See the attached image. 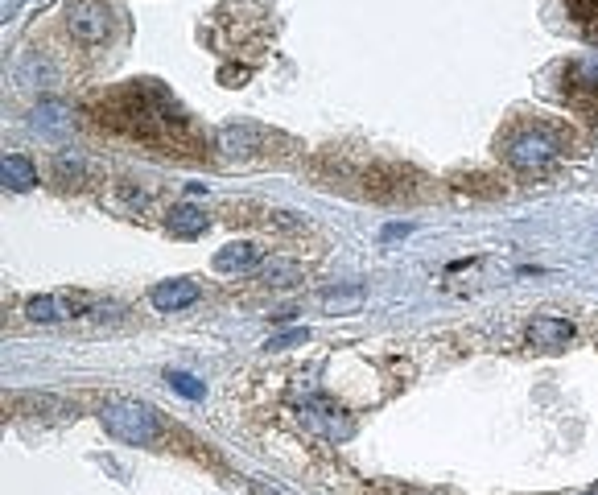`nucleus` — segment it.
Returning a JSON list of instances; mask_svg holds the SVG:
<instances>
[{
  "instance_id": "12",
  "label": "nucleus",
  "mask_w": 598,
  "mask_h": 495,
  "mask_svg": "<svg viewBox=\"0 0 598 495\" xmlns=\"http://www.w3.org/2000/svg\"><path fill=\"white\" fill-rule=\"evenodd\" d=\"M25 314L33 322H62V318L75 314V306L66 302V297H33V302L25 306Z\"/></svg>"
},
{
  "instance_id": "11",
  "label": "nucleus",
  "mask_w": 598,
  "mask_h": 495,
  "mask_svg": "<svg viewBox=\"0 0 598 495\" xmlns=\"http://www.w3.org/2000/svg\"><path fill=\"white\" fill-rule=\"evenodd\" d=\"M165 227H170L178 240H194V236H203L207 231V215L198 207H174L170 219H165Z\"/></svg>"
},
{
  "instance_id": "20",
  "label": "nucleus",
  "mask_w": 598,
  "mask_h": 495,
  "mask_svg": "<svg viewBox=\"0 0 598 495\" xmlns=\"http://www.w3.org/2000/svg\"><path fill=\"white\" fill-rule=\"evenodd\" d=\"M590 495H598V487H594V491H590Z\"/></svg>"
},
{
  "instance_id": "6",
  "label": "nucleus",
  "mask_w": 598,
  "mask_h": 495,
  "mask_svg": "<svg viewBox=\"0 0 598 495\" xmlns=\"http://www.w3.org/2000/svg\"><path fill=\"white\" fill-rule=\"evenodd\" d=\"M528 343L541 347V351H561V347H570L574 343V322L566 318H533L528 322Z\"/></svg>"
},
{
  "instance_id": "14",
  "label": "nucleus",
  "mask_w": 598,
  "mask_h": 495,
  "mask_svg": "<svg viewBox=\"0 0 598 495\" xmlns=\"http://www.w3.org/2000/svg\"><path fill=\"white\" fill-rule=\"evenodd\" d=\"M359 306H363V289H347V293L330 289V293H322V310L326 314H347V310H359Z\"/></svg>"
},
{
  "instance_id": "9",
  "label": "nucleus",
  "mask_w": 598,
  "mask_h": 495,
  "mask_svg": "<svg viewBox=\"0 0 598 495\" xmlns=\"http://www.w3.org/2000/svg\"><path fill=\"white\" fill-rule=\"evenodd\" d=\"M33 128L42 132V137H66L71 132V116H66V104L58 99H46V104L33 108Z\"/></svg>"
},
{
  "instance_id": "2",
  "label": "nucleus",
  "mask_w": 598,
  "mask_h": 495,
  "mask_svg": "<svg viewBox=\"0 0 598 495\" xmlns=\"http://www.w3.org/2000/svg\"><path fill=\"white\" fill-rule=\"evenodd\" d=\"M104 425H108V434L120 438V442H132V446H145L157 438V413L141 401H112L104 405Z\"/></svg>"
},
{
  "instance_id": "13",
  "label": "nucleus",
  "mask_w": 598,
  "mask_h": 495,
  "mask_svg": "<svg viewBox=\"0 0 598 495\" xmlns=\"http://www.w3.org/2000/svg\"><path fill=\"white\" fill-rule=\"evenodd\" d=\"M566 9L586 38H598V0H566Z\"/></svg>"
},
{
  "instance_id": "5",
  "label": "nucleus",
  "mask_w": 598,
  "mask_h": 495,
  "mask_svg": "<svg viewBox=\"0 0 598 495\" xmlns=\"http://www.w3.org/2000/svg\"><path fill=\"white\" fill-rule=\"evenodd\" d=\"M553 157H557V145H553V137H545V132H524V137H516L508 145V161L516 170H541V165H549Z\"/></svg>"
},
{
  "instance_id": "4",
  "label": "nucleus",
  "mask_w": 598,
  "mask_h": 495,
  "mask_svg": "<svg viewBox=\"0 0 598 495\" xmlns=\"http://www.w3.org/2000/svg\"><path fill=\"white\" fill-rule=\"evenodd\" d=\"M71 33L87 46H99L112 33V13L104 0H75L71 5Z\"/></svg>"
},
{
  "instance_id": "10",
  "label": "nucleus",
  "mask_w": 598,
  "mask_h": 495,
  "mask_svg": "<svg viewBox=\"0 0 598 495\" xmlns=\"http://www.w3.org/2000/svg\"><path fill=\"white\" fill-rule=\"evenodd\" d=\"M0 178H5L9 190H33V182H38V170H33V161L25 153H9L5 165H0Z\"/></svg>"
},
{
  "instance_id": "3",
  "label": "nucleus",
  "mask_w": 598,
  "mask_h": 495,
  "mask_svg": "<svg viewBox=\"0 0 598 495\" xmlns=\"http://www.w3.org/2000/svg\"><path fill=\"white\" fill-rule=\"evenodd\" d=\"M302 421L310 429H318V434L330 438V442H347L355 434V421L347 417V409H339L335 401H326V396H310V401H302Z\"/></svg>"
},
{
  "instance_id": "15",
  "label": "nucleus",
  "mask_w": 598,
  "mask_h": 495,
  "mask_svg": "<svg viewBox=\"0 0 598 495\" xmlns=\"http://www.w3.org/2000/svg\"><path fill=\"white\" fill-rule=\"evenodd\" d=\"M165 384H170L174 392H182L186 401H203V396H207V384L194 380L190 372H165Z\"/></svg>"
},
{
  "instance_id": "18",
  "label": "nucleus",
  "mask_w": 598,
  "mask_h": 495,
  "mask_svg": "<svg viewBox=\"0 0 598 495\" xmlns=\"http://www.w3.org/2000/svg\"><path fill=\"white\" fill-rule=\"evenodd\" d=\"M306 339H310V330L306 326H293V330H285V335L269 339V351H285V347H297V343H306Z\"/></svg>"
},
{
  "instance_id": "7",
  "label": "nucleus",
  "mask_w": 598,
  "mask_h": 495,
  "mask_svg": "<svg viewBox=\"0 0 598 495\" xmlns=\"http://www.w3.org/2000/svg\"><path fill=\"white\" fill-rule=\"evenodd\" d=\"M149 297H153V306H157V310L174 314V310H186V306L198 302V285L186 281V277H178V281H161V285H153Z\"/></svg>"
},
{
  "instance_id": "17",
  "label": "nucleus",
  "mask_w": 598,
  "mask_h": 495,
  "mask_svg": "<svg viewBox=\"0 0 598 495\" xmlns=\"http://www.w3.org/2000/svg\"><path fill=\"white\" fill-rule=\"evenodd\" d=\"M248 141H252V128H223V137H219L227 153H248Z\"/></svg>"
},
{
  "instance_id": "19",
  "label": "nucleus",
  "mask_w": 598,
  "mask_h": 495,
  "mask_svg": "<svg viewBox=\"0 0 598 495\" xmlns=\"http://www.w3.org/2000/svg\"><path fill=\"white\" fill-rule=\"evenodd\" d=\"M256 495H277V491H264V487H256Z\"/></svg>"
},
{
  "instance_id": "16",
  "label": "nucleus",
  "mask_w": 598,
  "mask_h": 495,
  "mask_svg": "<svg viewBox=\"0 0 598 495\" xmlns=\"http://www.w3.org/2000/svg\"><path fill=\"white\" fill-rule=\"evenodd\" d=\"M260 277L269 281V285H289V281L302 277V269H297V264H285V260H273V264H264Z\"/></svg>"
},
{
  "instance_id": "8",
  "label": "nucleus",
  "mask_w": 598,
  "mask_h": 495,
  "mask_svg": "<svg viewBox=\"0 0 598 495\" xmlns=\"http://www.w3.org/2000/svg\"><path fill=\"white\" fill-rule=\"evenodd\" d=\"M256 264H260V252H256V244H248V240L227 244V248L215 252V269H219V273H252Z\"/></svg>"
},
{
  "instance_id": "1",
  "label": "nucleus",
  "mask_w": 598,
  "mask_h": 495,
  "mask_svg": "<svg viewBox=\"0 0 598 495\" xmlns=\"http://www.w3.org/2000/svg\"><path fill=\"white\" fill-rule=\"evenodd\" d=\"M104 124L124 128L141 141H161L182 128V112L157 83H132L112 99V116H104Z\"/></svg>"
}]
</instances>
